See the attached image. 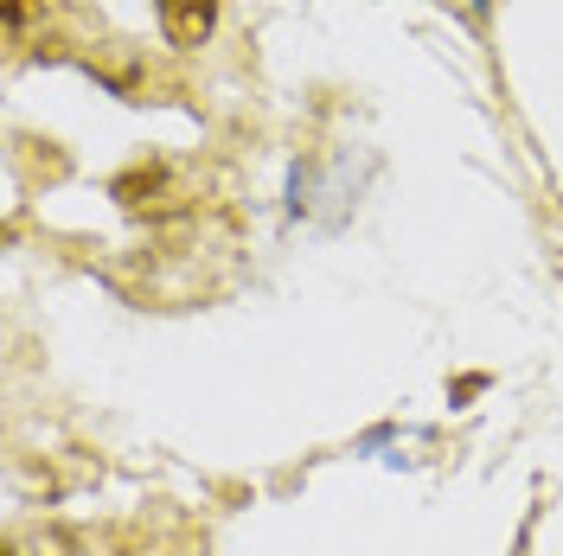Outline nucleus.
Here are the masks:
<instances>
[{"instance_id": "1", "label": "nucleus", "mask_w": 563, "mask_h": 556, "mask_svg": "<svg viewBox=\"0 0 563 556\" xmlns=\"http://www.w3.org/2000/svg\"><path fill=\"white\" fill-rule=\"evenodd\" d=\"M154 13H161V33L186 52L206 45L211 26H218V0H154Z\"/></svg>"}]
</instances>
